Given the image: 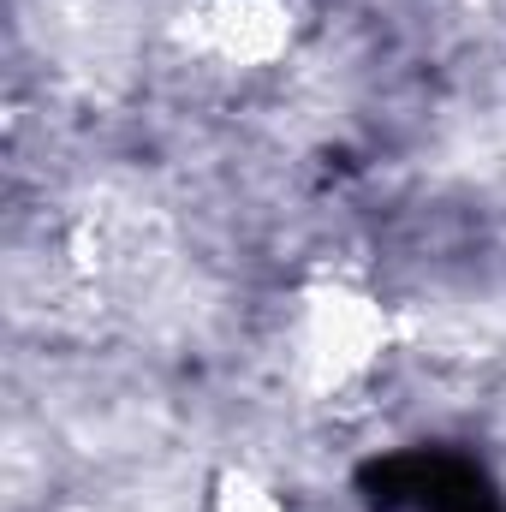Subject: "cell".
I'll list each match as a JSON object with an SVG mask.
<instances>
[{"instance_id":"1","label":"cell","mask_w":506,"mask_h":512,"mask_svg":"<svg viewBox=\"0 0 506 512\" xmlns=\"http://www.w3.org/2000/svg\"><path fill=\"white\" fill-rule=\"evenodd\" d=\"M381 346H387V316L376 298H364L352 286H316L298 310L292 370L310 393H340L376 364Z\"/></svg>"},{"instance_id":"3","label":"cell","mask_w":506,"mask_h":512,"mask_svg":"<svg viewBox=\"0 0 506 512\" xmlns=\"http://www.w3.org/2000/svg\"><path fill=\"white\" fill-rule=\"evenodd\" d=\"M215 512H286V507L274 501L268 483H256L245 471H227V477L215 483Z\"/></svg>"},{"instance_id":"2","label":"cell","mask_w":506,"mask_h":512,"mask_svg":"<svg viewBox=\"0 0 506 512\" xmlns=\"http://www.w3.org/2000/svg\"><path fill=\"white\" fill-rule=\"evenodd\" d=\"M179 36L227 66H268L286 48L292 18L280 0H191Z\"/></svg>"}]
</instances>
